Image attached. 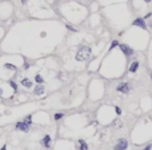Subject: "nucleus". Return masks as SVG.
Here are the masks:
<instances>
[{
    "label": "nucleus",
    "instance_id": "nucleus-6",
    "mask_svg": "<svg viewBox=\"0 0 152 150\" xmlns=\"http://www.w3.org/2000/svg\"><path fill=\"white\" fill-rule=\"evenodd\" d=\"M117 47L120 48V50L123 52L124 55H126L127 57H130V56H132V55H133V49L131 47H128V45H126V44H120V43H119Z\"/></svg>",
    "mask_w": 152,
    "mask_h": 150
},
{
    "label": "nucleus",
    "instance_id": "nucleus-11",
    "mask_svg": "<svg viewBox=\"0 0 152 150\" xmlns=\"http://www.w3.org/2000/svg\"><path fill=\"white\" fill-rule=\"evenodd\" d=\"M77 149L79 150H88V145L84 140H79L77 141Z\"/></svg>",
    "mask_w": 152,
    "mask_h": 150
},
{
    "label": "nucleus",
    "instance_id": "nucleus-20",
    "mask_svg": "<svg viewBox=\"0 0 152 150\" xmlns=\"http://www.w3.org/2000/svg\"><path fill=\"white\" fill-rule=\"evenodd\" d=\"M151 16H152V12H148V13H147L146 16H144V19H149V17H151Z\"/></svg>",
    "mask_w": 152,
    "mask_h": 150
},
{
    "label": "nucleus",
    "instance_id": "nucleus-4",
    "mask_svg": "<svg viewBox=\"0 0 152 150\" xmlns=\"http://www.w3.org/2000/svg\"><path fill=\"white\" fill-rule=\"evenodd\" d=\"M132 25L133 27H139V28L147 31V23H146V19H144V17H137V19H135L132 21Z\"/></svg>",
    "mask_w": 152,
    "mask_h": 150
},
{
    "label": "nucleus",
    "instance_id": "nucleus-8",
    "mask_svg": "<svg viewBox=\"0 0 152 150\" xmlns=\"http://www.w3.org/2000/svg\"><path fill=\"white\" fill-rule=\"evenodd\" d=\"M41 145L44 147H47V149H50L51 147V135H44L43 137V140H41Z\"/></svg>",
    "mask_w": 152,
    "mask_h": 150
},
{
    "label": "nucleus",
    "instance_id": "nucleus-23",
    "mask_svg": "<svg viewBox=\"0 0 152 150\" xmlns=\"http://www.w3.org/2000/svg\"><path fill=\"white\" fill-rule=\"evenodd\" d=\"M20 1H22V4H25L27 1H28V0H20Z\"/></svg>",
    "mask_w": 152,
    "mask_h": 150
},
{
    "label": "nucleus",
    "instance_id": "nucleus-18",
    "mask_svg": "<svg viewBox=\"0 0 152 150\" xmlns=\"http://www.w3.org/2000/svg\"><path fill=\"white\" fill-rule=\"evenodd\" d=\"M66 28L71 32H77V29H76L75 27H72V25H70V24H66Z\"/></svg>",
    "mask_w": 152,
    "mask_h": 150
},
{
    "label": "nucleus",
    "instance_id": "nucleus-5",
    "mask_svg": "<svg viewBox=\"0 0 152 150\" xmlns=\"http://www.w3.org/2000/svg\"><path fill=\"white\" fill-rule=\"evenodd\" d=\"M127 147H128V141L124 140V138H120V140L116 142L114 150H127Z\"/></svg>",
    "mask_w": 152,
    "mask_h": 150
},
{
    "label": "nucleus",
    "instance_id": "nucleus-1",
    "mask_svg": "<svg viewBox=\"0 0 152 150\" xmlns=\"http://www.w3.org/2000/svg\"><path fill=\"white\" fill-rule=\"evenodd\" d=\"M91 53H92L91 48L87 47V45H82L77 49V52H76L75 59H76V61H87L91 57Z\"/></svg>",
    "mask_w": 152,
    "mask_h": 150
},
{
    "label": "nucleus",
    "instance_id": "nucleus-7",
    "mask_svg": "<svg viewBox=\"0 0 152 150\" xmlns=\"http://www.w3.org/2000/svg\"><path fill=\"white\" fill-rule=\"evenodd\" d=\"M44 92H45V88L43 86V84H38L33 88V94H35V96H41Z\"/></svg>",
    "mask_w": 152,
    "mask_h": 150
},
{
    "label": "nucleus",
    "instance_id": "nucleus-16",
    "mask_svg": "<svg viewBox=\"0 0 152 150\" xmlns=\"http://www.w3.org/2000/svg\"><path fill=\"white\" fill-rule=\"evenodd\" d=\"M4 68H6V69H12V71H15V72L17 71V68H16L15 65H12V64H6V65H4Z\"/></svg>",
    "mask_w": 152,
    "mask_h": 150
},
{
    "label": "nucleus",
    "instance_id": "nucleus-26",
    "mask_svg": "<svg viewBox=\"0 0 152 150\" xmlns=\"http://www.w3.org/2000/svg\"><path fill=\"white\" fill-rule=\"evenodd\" d=\"M151 80H152V75H151Z\"/></svg>",
    "mask_w": 152,
    "mask_h": 150
},
{
    "label": "nucleus",
    "instance_id": "nucleus-24",
    "mask_svg": "<svg viewBox=\"0 0 152 150\" xmlns=\"http://www.w3.org/2000/svg\"><path fill=\"white\" fill-rule=\"evenodd\" d=\"M1 94H3V91H1V88H0V97H1Z\"/></svg>",
    "mask_w": 152,
    "mask_h": 150
},
{
    "label": "nucleus",
    "instance_id": "nucleus-22",
    "mask_svg": "<svg viewBox=\"0 0 152 150\" xmlns=\"http://www.w3.org/2000/svg\"><path fill=\"white\" fill-rule=\"evenodd\" d=\"M0 150H7V145H3V146H1V149Z\"/></svg>",
    "mask_w": 152,
    "mask_h": 150
},
{
    "label": "nucleus",
    "instance_id": "nucleus-12",
    "mask_svg": "<svg viewBox=\"0 0 152 150\" xmlns=\"http://www.w3.org/2000/svg\"><path fill=\"white\" fill-rule=\"evenodd\" d=\"M64 117V113H61V112H59V113H55V116H54V120L55 121H60L61 118Z\"/></svg>",
    "mask_w": 152,
    "mask_h": 150
},
{
    "label": "nucleus",
    "instance_id": "nucleus-21",
    "mask_svg": "<svg viewBox=\"0 0 152 150\" xmlns=\"http://www.w3.org/2000/svg\"><path fill=\"white\" fill-rule=\"evenodd\" d=\"M151 149H152V145H147V146L144 147L143 150H151Z\"/></svg>",
    "mask_w": 152,
    "mask_h": 150
},
{
    "label": "nucleus",
    "instance_id": "nucleus-13",
    "mask_svg": "<svg viewBox=\"0 0 152 150\" xmlns=\"http://www.w3.org/2000/svg\"><path fill=\"white\" fill-rule=\"evenodd\" d=\"M8 82H10L11 88H12V89H13V92H15V93H16V92H17V84H16V82L13 81V80H10V81H8Z\"/></svg>",
    "mask_w": 152,
    "mask_h": 150
},
{
    "label": "nucleus",
    "instance_id": "nucleus-3",
    "mask_svg": "<svg viewBox=\"0 0 152 150\" xmlns=\"http://www.w3.org/2000/svg\"><path fill=\"white\" fill-rule=\"evenodd\" d=\"M16 130H20V131H29V129H31V124H27L25 121H19V122H16V125H15Z\"/></svg>",
    "mask_w": 152,
    "mask_h": 150
},
{
    "label": "nucleus",
    "instance_id": "nucleus-17",
    "mask_svg": "<svg viewBox=\"0 0 152 150\" xmlns=\"http://www.w3.org/2000/svg\"><path fill=\"white\" fill-rule=\"evenodd\" d=\"M117 45H119V41H117V40H114V41L111 43V47H109V50H112L114 48H116Z\"/></svg>",
    "mask_w": 152,
    "mask_h": 150
},
{
    "label": "nucleus",
    "instance_id": "nucleus-9",
    "mask_svg": "<svg viewBox=\"0 0 152 150\" xmlns=\"http://www.w3.org/2000/svg\"><path fill=\"white\" fill-rule=\"evenodd\" d=\"M139 61H132V63L130 64V68H128V71H130L131 73H135L137 72V69H139Z\"/></svg>",
    "mask_w": 152,
    "mask_h": 150
},
{
    "label": "nucleus",
    "instance_id": "nucleus-15",
    "mask_svg": "<svg viewBox=\"0 0 152 150\" xmlns=\"http://www.w3.org/2000/svg\"><path fill=\"white\" fill-rule=\"evenodd\" d=\"M23 121H25L27 124H31V125H32V114H28V116H25Z\"/></svg>",
    "mask_w": 152,
    "mask_h": 150
},
{
    "label": "nucleus",
    "instance_id": "nucleus-25",
    "mask_svg": "<svg viewBox=\"0 0 152 150\" xmlns=\"http://www.w3.org/2000/svg\"><path fill=\"white\" fill-rule=\"evenodd\" d=\"M144 1H146V3H151L152 0H144Z\"/></svg>",
    "mask_w": 152,
    "mask_h": 150
},
{
    "label": "nucleus",
    "instance_id": "nucleus-14",
    "mask_svg": "<svg viewBox=\"0 0 152 150\" xmlns=\"http://www.w3.org/2000/svg\"><path fill=\"white\" fill-rule=\"evenodd\" d=\"M35 81L38 82V84H44V80H43V77H41L40 75H36L35 76Z\"/></svg>",
    "mask_w": 152,
    "mask_h": 150
},
{
    "label": "nucleus",
    "instance_id": "nucleus-10",
    "mask_svg": "<svg viewBox=\"0 0 152 150\" xmlns=\"http://www.w3.org/2000/svg\"><path fill=\"white\" fill-rule=\"evenodd\" d=\"M22 85L24 88H27V89H29V88H32L33 86V82L31 81V78H27V77H24L22 80Z\"/></svg>",
    "mask_w": 152,
    "mask_h": 150
},
{
    "label": "nucleus",
    "instance_id": "nucleus-19",
    "mask_svg": "<svg viewBox=\"0 0 152 150\" xmlns=\"http://www.w3.org/2000/svg\"><path fill=\"white\" fill-rule=\"evenodd\" d=\"M115 112H116L117 116H121V109L119 106H115Z\"/></svg>",
    "mask_w": 152,
    "mask_h": 150
},
{
    "label": "nucleus",
    "instance_id": "nucleus-2",
    "mask_svg": "<svg viewBox=\"0 0 152 150\" xmlns=\"http://www.w3.org/2000/svg\"><path fill=\"white\" fill-rule=\"evenodd\" d=\"M131 84L130 82H119L116 86V91L119 93H123V94H128L131 92Z\"/></svg>",
    "mask_w": 152,
    "mask_h": 150
}]
</instances>
